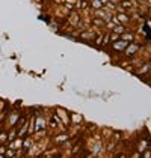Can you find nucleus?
Masks as SVG:
<instances>
[{
	"label": "nucleus",
	"instance_id": "obj_1",
	"mask_svg": "<svg viewBox=\"0 0 151 158\" xmlns=\"http://www.w3.org/2000/svg\"><path fill=\"white\" fill-rule=\"evenodd\" d=\"M44 121L42 119H38V125H36V129H44Z\"/></svg>",
	"mask_w": 151,
	"mask_h": 158
},
{
	"label": "nucleus",
	"instance_id": "obj_5",
	"mask_svg": "<svg viewBox=\"0 0 151 158\" xmlns=\"http://www.w3.org/2000/svg\"><path fill=\"white\" fill-rule=\"evenodd\" d=\"M122 6H124V8H130L132 3H130V2H122Z\"/></svg>",
	"mask_w": 151,
	"mask_h": 158
},
{
	"label": "nucleus",
	"instance_id": "obj_4",
	"mask_svg": "<svg viewBox=\"0 0 151 158\" xmlns=\"http://www.w3.org/2000/svg\"><path fill=\"white\" fill-rule=\"evenodd\" d=\"M118 17H119V20H121V21H127V20H129V18H127V15H124V14H121V15H118Z\"/></svg>",
	"mask_w": 151,
	"mask_h": 158
},
{
	"label": "nucleus",
	"instance_id": "obj_3",
	"mask_svg": "<svg viewBox=\"0 0 151 158\" xmlns=\"http://www.w3.org/2000/svg\"><path fill=\"white\" fill-rule=\"evenodd\" d=\"M103 5H101V2H98V0H95V2L92 3V8H95V9H98V8H101Z\"/></svg>",
	"mask_w": 151,
	"mask_h": 158
},
{
	"label": "nucleus",
	"instance_id": "obj_2",
	"mask_svg": "<svg viewBox=\"0 0 151 158\" xmlns=\"http://www.w3.org/2000/svg\"><path fill=\"white\" fill-rule=\"evenodd\" d=\"M137 50V45H132V48H129L127 50V54L130 56V54H133V51H136Z\"/></svg>",
	"mask_w": 151,
	"mask_h": 158
},
{
	"label": "nucleus",
	"instance_id": "obj_6",
	"mask_svg": "<svg viewBox=\"0 0 151 158\" xmlns=\"http://www.w3.org/2000/svg\"><path fill=\"white\" fill-rule=\"evenodd\" d=\"M122 38H124V39H130V41H132V39H133V36H132V35H124Z\"/></svg>",
	"mask_w": 151,
	"mask_h": 158
},
{
	"label": "nucleus",
	"instance_id": "obj_8",
	"mask_svg": "<svg viewBox=\"0 0 151 158\" xmlns=\"http://www.w3.org/2000/svg\"><path fill=\"white\" fill-rule=\"evenodd\" d=\"M0 140H2V142L6 140V134H0Z\"/></svg>",
	"mask_w": 151,
	"mask_h": 158
},
{
	"label": "nucleus",
	"instance_id": "obj_7",
	"mask_svg": "<svg viewBox=\"0 0 151 158\" xmlns=\"http://www.w3.org/2000/svg\"><path fill=\"white\" fill-rule=\"evenodd\" d=\"M122 30H124V29H122V27H121V26H119V27H116V29H115V32H118V33H121V32H122Z\"/></svg>",
	"mask_w": 151,
	"mask_h": 158
},
{
	"label": "nucleus",
	"instance_id": "obj_10",
	"mask_svg": "<svg viewBox=\"0 0 151 158\" xmlns=\"http://www.w3.org/2000/svg\"><path fill=\"white\" fill-rule=\"evenodd\" d=\"M150 77H151V75H150Z\"/></svg>",
	"mask_w": 151,
	"mask_h": 158
},
{
	"label": "nucleus",
	"instance_id": "obj_9",
	"mask_svg": "<svg viewBox=\"0 0 151 158\" xmlns=\"http://www.w3.org/2000/svg\"><path fill=\"white\" fill-rule=\"evenodd\" d=\"M144 157H151V152H145V154H144Z\"/></svg>",
	"mask_w": 151,
	"mask_h": 158
}]
</instances>
